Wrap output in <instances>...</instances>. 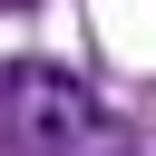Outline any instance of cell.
<instances>
[{"mask_svg":"<svg viewBox=\"0 0 156 156\" xmlns=\"http://www.w3.org/2000/svg\"><path fill=\"white\" fill-rule=\"evenodd\" d=\"M0 156H136V136L88 78L49 58H10L0 68Z\"/></svg>","mask_w":156,"mask_h":156,"instance_id":"6da1fadb","label":"cell"},{"mask_svg":"<svg viewBox=\"0 0 156 156\" xmlns=\"http://www.w3.org/2000/svg\"><path fill=\"white\" fill-rule=\"evenodd\" d=\"M0 10H20V0H0Z\"/></svg>","mask_w":156,"mask_h":156,"instance_id":"7a4b0ae2","label":"cell"}]
</instances>
